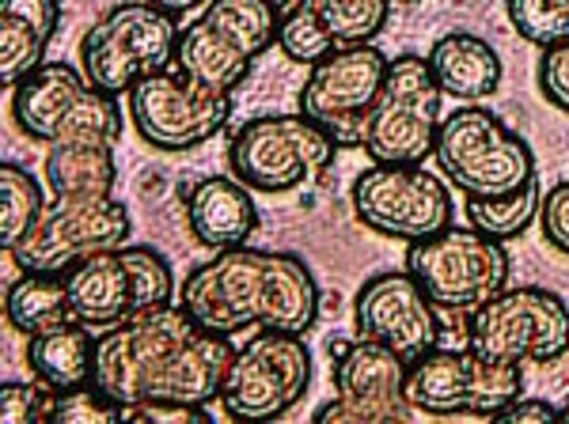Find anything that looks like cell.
<instances>
[{
    "label": "cell",
    "instance_id": "obj_1",
    "mask_svg": "<svg viewBox=\"0 0 569 424\" xmlns=\"http://www.w3.org/2000/svg\"><path fill=\"white\" fill-rule=\"evenodd\" d=\"M232 361V337L198 326L176 300L99 334L96 386L122 410L209 405L220 402Z\"/></svg>",
    "mask_w": 569,
    "mask_h": 424
},
{
    "label": "cell",
    "instance_id": "obj_2",
    "mask_svg": "<svg viewBox=\"0 0 569 424\" xmlns=\"http://www.w3.org/2000/svg\"><path fill=\"white\" fill-rule=\"evenodd\" d=\"M179 303L220 337L247 330L305 337L319 322V284L305 258L259 246L217 251L206 265H194L179 284Z\"/></svg>",
    "mask_w": 569,
    "mask_h": 424
},
{
    "label": "cell",
    "instance_id": "obj_3",
    "mask_svg": "<svg viewBox=\"0 0 569 424\" xmlns=\"http://www.w3.org/2000/svg\"><path fill=\"white\" fill-rule=\"evenodd\" d=\"M66 284L72 319L96 334L179 300L171 262L144 243H126L118 251L84 258L66 270Z\"/></svg>",
    "mask_w": 569,
    "mask_h": 424
},
{
    "label": "cell",
    "instance_id": "obj_4",
    "mask_svg": "<svg viewBox=\"0 0 569 424\" xmlns=\"http://www.w3.org/2000/svg\"><path fill=\"white\" fill-rule=\"evenodd\" d=\"M433 160L463 198H509L536 182V152L486 107H460L440 122Z\"/></svg>",
    "mask_w": 569,
    "mask_h": 424
},
{
    "label": "cell",
    "instance_id": "obj_5",
    "mask_svg": "<svg viewBox=\"0 0 569 424\" xmlns=\"http://www.w3.org/2000/svg\"><path fill=\"white\" fill-rule=\"evenodd\" d=\"M176 20L179 16L163 12L149 0L114 4L80 39V72L107 95H130L144 77L176 64L182 39Z\"/></svg>",
    "mask_w": 569,
    "mask_h": 424
},
{
    "label": "cell",
    "instance_id": "obj_6",
    "mask_svg": "<svg viewBox=\"0 0 569 424\" xmlns=\"http://www.w3.org/2000/svg\"><path fill=\"white\" fill-rule=\"evenodd\" d=\"M12 118L23 137L42 144H118V137H122L118 99L88 84L84 72L66 61H46L12 88Z\"/></svg>",
    "mask_w": 569,
    "mask_h": 424
},
{
    "label": "cell",
    "instance_id": "obj_7",
    "mask_svg": "<svg viewBox=\"0 0 569 424\" xmlns=\"http://www.w3.org/2000/svg\"><path fill=\"white\" fill-rule=\"evenodd\" d=\"M407 273L426 289L440 315H475L509 289L512 262L498 239L448 224L421 243H407Z\"/></svg>",
    "mask_w": 569,
    "mask_h": 424
},
{
    "label": "cell",
    "instance_id": "obj_8",
    "mask_svg": "<svg viewBox=\"0 0 569 424\" xmlns=\"http://www.w3.org/2000/svg\"><path fill=\"white\" fill-rule=\"evenodd\" d=\"M445 91L426 58H391L383 88L365 118L361 149L372 163H426L437 149Z\"/></svg>",
    "mask_w": 569,
    "mask_h": 424
},
{
    "label": "cell",
    "instance_id": "obj_9",
    "mask_svg": "<svg viewBox=\"0 0 569 424\" xmlns=\"http://www.w3.org/2000/svg\"><path fill=\"white\" fill-rule=\"evenodd\" d=\"M525 394L517 364L486 361L467 349H429L407 372V398L426 417H486L493 421L505 405Z\"/></svg>",
    "mask_w": 569,
    "mask_h": 424
},
{
    "label": "cell",
    "instance_id": "obj_10",
    "mask_svg": "<svg viewBox=\"0 0 569 424\" xmlns=\"http://www.w3.org/2000/svg\"><path fill=\"white\" fill-rule=\"evenodd\" d=\"M338 152V141L308 114H270L236 129L228 168L254 193H289L319 179Z\"/></svg>",
    "mask_w": 569,
    "mask_h": 424
},
{
    "label": "cell",
    "instance_id": "obj_11",
    "mask_svg": "<svg viewBox=\"0 0 569 424\" xmlns=\"http://www.w3.org/2000/svg\"><path fill=\"white\" fill-rule=\"evenodd\" d=\"M311 380L316 367L305 337L259 330L236 349V361L220 386V410L232 421H278L305 402Z\"/></svg>",
    "mask_w": 569,
    "mask_h": 424
},
{
    "label": "cell",
    "instance_id": "obj_12",
    "mask_svg": "<svg viewBox=\"0 0 569 424\" xmlns=\"http://www.w3.org/2000/svg\"><path fill=\"white\" fill-rule=\"evenodd\" d=\"M467 345L498 364H550L569 353V303L550 289H505L467 322Z\"/></svg>",
    "mask_w": 569,
    "mask_h": 424
},
{
    "label": "cell",
    "instance_id": "obj_13",
    "mask_svg": "<svg viewBox=\"0 0 569 424\" xmlns=\"http://www.w3.org/2000/svg\"><path fill=\"white\" fill-rule=\"evenodd\" d=\"M353 212L376 235L421 243L452 224L456 205L445 174L421 163H372L353 182Z\"/></svg>",
    "mask_w": 569,
    "mask_h": 424
},
{
    "label": "cell",
    "instance_id": "obj_14",
    "mask_svg": "<svg viewBox=\"0 0 569 424\" xmlns=\"http://www.w3.org/2000/svg\"><path fill=\"white\" fill-rule=\"evenodd\" d=\"M133 235V220L122 201H61L53 198L34 228L12 246L20 273H66L91 254L118 251Z\"/></svg>",
    "mask_w": 569,
    "mask_h": 424
},
{
    "label": "cell",
    "instance_id": "obj_15",
    "mask_svg": "<svg viewBox=\"0 0 569 424\" xmlns=\"http://www.w3.org/2000/svg\"><path fill=\"white\" fill-rule=\"evenodd\" d=\"M232 118V95L206 88L182 69L144 77L130 91V122L156 152H190L213 141Z\"/></svg>",
    "mask_w": 569,
    "mask_h": 424
},
{
    "label": "cell",
    "instance_id": "obj_16",
    "mask_svg": "<svg viewBox=\"0 0 569 424\" xmlns=\"http://www.w3.org/2000/svg\"><path fill=\"white\" fill-rule=\"evenodd\" d=\"M410 364L388 345L357 337L338 345L335 353V402L319 405L316 424L346 421V424H388L410 421L418 410L407 398Z\"/></svg>",
    "mask_w": 569,
    "mask_h": 424
},
{
    "label": "cell",
    "instance_id": "obj_17",
    "mask_svg": "<svg viewBox=\"0 0 569 424\" xmlns=\"http://www.w3.org/2000/svg\"><path fill=\"white\" fill-rule=\"evenodd\" d=\"M388 53L376 46H346L335 50L327 61L311 64V77L300 91V114L323 125L338 141V149L361 144L365 118L376 103L388 77Z\"/></svg>",
    "mask_w": 569,
    "mask_h": 424
},
{
    "label": "cell",
    "instance_id": "obj_18",
    "mask_svg": "<svg viewBox=\"0 0 569 424\" xmlns=\"http://www.w3.org/2000/svg\"><path fill=\"white\" fill-rule=\"evenodd\" d=\"M353 326L357 337H369L399 353L407 364L426 356L440 345L445 322L440 311L429 303L426 289L407 270H383L372 273L357 289L353 300Z\"/></svg>",
    "mask_w": 569,
    "mask_h": 424
},
{
    "label": "cell",
    "instance_id": "obj_19",
    "mask_svg": "<svg viewBox=\"0 0 569 424\" xmlns=\"http://www.w3.org/2000/svg\"><path fill=\"white\" fill-rule=\"evenodd\" d=\"M187 224H190V235L213 254L247 246L251 235L259 232L254 190L243 186L236 174H209V179H198L187 193Z\"/></svg>",
    "mask_w": 569,
    "mask_h": 424
},
{
    "label": "cell",
    "instance_id": "obj_20",
    "mask_svg": "<svg viewBox=\"0 0 569 424\" xmlns=\"http://www.w3.org/2000/svg\"><path fill=\"white\" fill-rule=\"evenodd\" d=\"M61 23V0H0V77L16 88L46 64Z\"/></svg>",
    "mask_w": 569,
    "mask_h": 424
},
{
    "label": "cell",
    "instance_id": "obj_21",
    "mask_svg": "<svg viewBox=\"0 0 569 424\" xmlns=\"http://www.w3.org/2000/svg\"><path fill=\"white\" fill-rule=\"evenodd\" d=\"M429 69L440 91L460 103H482L501 88V58L482 34L448 31L429 50Z\"/></svg>",
    "mask_w": 569,
    "mask_h": 424
},
{
    "label": "cell",
    "instance_id": "obj_22",
    "mask_svg": "<svg viewBox=\"0 0 569 424\" xmlns=\"http://www.w3.org/2000/svg\"><path fill=\"white\" fill-rule=\"evenodd\" d=\"M96 356L99 334L80 322H66V326L27 337V364H31L34 380H42L53 391H77V386L96 383Z\"/></svg>",
    "mask_w": 569,
    "mask_h": 424
},
{
    "label": "cell",
    "instance_id": "obj_23",
    "mask_svg": "<svg viewBox=\"0 0 569 424\" xmlns=\"http://www.w3.org/2000/svg\"><path fill=\"white\" fill-rule=\"evenodd\" d=\"M46 182L61 201H103L114 198L118 163L114 144L103 141H66L46 152Z\"/></svg>",
    "mask_w": 569,
    "mask_h": 424
},
{
    "label": "cell",
    "instance_id": "obj_24",
    "mask_svg": "<svg viewBox=\"0 0 569 424\" xmlns=\"http://www.w3.org/2000/svg\"><path fill=\"white\" fill-rule=\"evenodd\" d=\"M251 64L254 61L247 58L240 46L232 39H224L220 31H213L209 23L194 20L190 27H182L176 69L201 80L206 88H217V91H224V95H232V91L247 80Z\"/></svg>",
    "mask_w": 569,
    "mask_h": 424
},
{
    "label": "cell",
    "instance_id": "obj_25",
    "mask_svg": "<svg viewBox=\"0 0 569 424\" xmlns=\"http://www.w3.org/2000/svg\"><path fill=\"white\" fill-rule=\"evenodd\" d=\"M4 315L12 322V330H20L27 337L77 322L72 319L66 273H23L20 281L8 284Z\"/></svg>",
    "mask_w": 569,
    "mask_h": 424
},
{
    "label": "cell",
    "instance_id": "obj_26",
    "mask_svg": "<svg viewBox=\"0 0 569 424\" xmlns=\"http://www.w3.org/2000/svg\"><path fill=\"white\" fill-rule=\"evenodd\" d=\"M198 20L232 39L251 61H259L270 46H278L281 16L262 0H209Z\"/></svg>",
    "mask_w": 569,
    "mask_h": 424
},
{
    "label": "cell",
    "instance_id": "obj_27",
    "mask_svg": "<svg viewBox=\"0 0 569 424\" xmlns=\"http://www.w3.org/2000/svg\"><path fill=\"white\" fill-rule=\"evenodd\" d=\"M539 205H543L539 182H528L525 190L509 193V198H467V220H471L475 232L498 239V243H512V239H520L539 220Z\"/></svg>",
    "mask_w": 569,
    "mask_h": 424
},
{
    "label": "cell",
    "instance_id": "obj_28",
    "mask_svg": "<svg viewBox=\"0 0 569 424\" xmlns=\"http://www.w3.org/2000/svg\"><path fill=\"white\" fill-rule=\"evenodd\" d=\"M42 209H46V198H42L39 179H34L31 171L16 168V163H4V168H0V246L12 251V246L34 228Z\"/></svg>",
    "mask_w": 569,
    "mask_h": 424
},
{
    "label": "cell",
    "instance_id": "obj_29",
    "mask_svg": "<svg viewBox=\"0 0 569 424\" xmlns=\"http://www.w3.org/2000/svg\"><path fill=\"white\" fill-rule=\"evenodd\" d=\"M278 46L289 61L297 64H319L338 50V42L330 39L323 16H319V0H300L297 8L281 16L278 23Z\"/></svg>",
    "mask_w": 569,
    "mask_h": 424
},
{
    "label": "cell",
    "instance_id": "obj_30",
    "mask_svg": "<svg viewBox=\"0 0 569 424\" xmlns=\"http://www.w3.org/2000/svg\"><path fill=\"white\" fill-rule=\"evenodd\" d=\"M319 16H323L338 50H346V46H369L388 27L391 0H319Z\"/></svg>",
    "mask_w": 569,
    "mask_h": 424
},
{
    "label": "cell",
    "instance_id": "obj_31",
    "mask_svg": "<svg viewBox=\"0 0 569 424\" xmlns=\"http://www.w3.org/2000/svg\"><path fill=\"white\" fill-rule=\"evenodd\" d=\"M517 34L539 50L569 42V0H505Z\"/></svg>",
    "mask_w": 569,
    "mask_h": 424
},
{
    "label": "cell",
    "instance_id": "obj_32",
    "mask_svg": "<svg viewBox=\"0 0 569 424\" xmlns=\"http://www.w3.org/2000/svg\"><path fill=\"white\" fill-rule=\"evenodd\" d=\"M50 421L61 424H114L126 421V410L114 398H107L96 383L77 386V391H58V402H53Z\"/></svg>",
    "mask_w": 569,
    "mask_h": 424
},
{
    "label": "cell",
    "instance_id": "obj_33",
    "mask_svg": "<svg viewBox=\"0 0 569 424\" xmlns=\"http://www.w3.org/2000/svg\"><path fill=\"white\" fill-rule=\"evenodd\" d=\"M53 402H58V391L46 386L42 380L34 383H4L0 386V417L8 424H34V421H50Z\"/></svg>",
    "mask_w": 569,
    "mask_h": 424
},
{
    "label": "cell",
    "instance_id": "obj_34",
    "mask_svg": "<svg viewBox=\"0 0 569 424\" xmlns=\"http://www.w3.org/2000/svg\"><path fill=\"white\" fill-rule=\"evenodd\" d=\"M539 91L550 107L569 114V42L547 46L539 58Z\"/></svg>",
    "mask_w": 569,
    "mask_h": 424
},
{
    "label": "cell",
    "instance_id": "obj_35",
    "mask_svg": "<svg viewBox=\"0 0 569 424\" xmlns=\"http://www.w3.org/2000/svg\"><path fill=\"white\" fill-rule=\"evenodd\" d=\"M539 228H543L547 243L555 246L558 254L569 258V179L543 193V205H539Z\"/></svg>",
    "mask_w": 569,
    "mask_h": 424
},
{
    "label": "cell",
    "instance_id": "obj_36",
    "mask_svg": "<svg viewBox=\"0 0 569 424\" xmlns=\"http://www.w3.org/2000/svg\"><path fill=\"white\" fill-rule=\"evenodd\" d=\"M498 424H531V421H562V410L558 405H550V402H539V398H525L520 394L512 405H505V410L493 417Z\"/></svg>",
    "mask_w": 569,
    "mask_h": 424
},
{
    "label": "cell",
    "instance_id": "obj_37",
    "mask_svg": "<svg viewBox=\"0 0 569 424\" xmlns=\"http://www.w3.org/2000/svg\"><path fill=\"white\" fill-rule=\"evenodd\" d=\"M149 4L163 8V12H171V16H182V12H194V8L209 4V0H149Z\"/></svg>",
    "mask_w": 569,
    "mask_h": 424
},
{
    "label": "cell",
    "instance_id": "obj_38",
    "mask_svg": "<svg viewBox=\"0 0 569 424\" xmlns=\"http://www.w3.org/2000/svg\"><path fill=\"white\" fill-rule=\"evenodd\" d=\"M262 4H270L273 12H278V16H284V12H289V8H297L300 0H262Z\"/></svg>",
    "mask_w": 569,
    "mask_h": 424
},
{
    "label": "cell",
    "instance_id": "obj_39",
    "mask_svg": "<svg viewBox=\"0 0 569 424\" xmlns=\"http://www.w3.org/2000/svg\"><path fill=\"white\" fill-rule=\"evenodd\" d=\"M562 421H569V402L562 405Z\"/></svg>",
    "mask_w": 569,
    "mask_h": 424
}]
</instances>
